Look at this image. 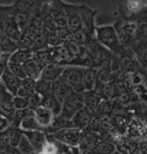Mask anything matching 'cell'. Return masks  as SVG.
<instances>
[{"label": "cell", "mask_w": 147, "mask_h": 154, "mask_svg": "<svg viewBox=\"0 0 147 154\" xmlns=\"http://www.w3.org/2000/svg\"><path fill=\"white\" fill-rule=\"evenodd\" d=\"M82 129L76 127H67L64 129H60L59 131L48 134L51 137H53L56 140L63 142L66 144L74 145V146H79L81 137H82Z\"/></svg>", "instance_id": "obj_1"}, {"label": "cell", "mask_w": 147, "mask_h": 154, "mask_svg": "<svg viewBox=\"0 0 147 154\" xmlns=\"http://www.w3.org/2000/svg\"><path fill=\"white\" fill-rule=\"evenodd\" d=\"M14 112H15V107L13 104L12 96L7 92L6 87L0 83V114L5 116L10 121Z\"/></svg>", "instance_id": "obj_2"}, {"label": "cell", "mask_w": 147, "mask_h": 154, "mask_svg": "<svg viewBox=\"0 0 147 154\" xmlns=\"http://www.w3.org/2000/svg\"><path fill=\"white\" fill-rule=\"evenodd\" d=\"M34 116H35L37 122H38V124L44 131L47 130L51 127L54 121V112L44 106L37 107L35 111H34Z\"/></svg>", "instance_id": "obj_3"}, {"label": "cell", "mask_w": 147, "mask_h": 154, "mask_svg": "<svg viewBox=\"0 0 147 154\" xmlns=\"http://www.w3.org/2000/svg\"><path fill=\"white\" fill-rule=\"evenodd\" d=\"M33 145L36 152L42 150L44 145L47 143V134L44 130H32V131H22Z\"/></svg>", "instance_id": "obj_4"}, {"label": "cell", "mask_w": 147, "mask_h": 154, "mask_svg": "<svg viewBox=\"0 0 147 154\" xmlns=\"http://www.w3.org/2000/svg\"><path fill=\"white\" fill-rule=\"evenodd\" d=\"M100 139L101 137L97 132L91 131V130H87V131L83 132L79 144V147L82 150V154L89 149H91V148H93L100 141Z\"/></svg>", "instance_id": "obj_5"}, {"label": "cell", "mask_w": 147, "mask_h": 154, "mask_svg": "<svg viewBox=\"0 0 147 154\" xmlns=\"http://www.w3.org/2000/svg\"><path fill=\"white\" fill-rule=\"evenodd\" d=\"M116 151V145L111 140H102L95 145L93 148L84 152L83 154H112Z\"/></svg>", "instance_id": "obj_6"}, {"label": "cell", "mask_w": 147, "mask_h": 154, "mask_svg": "<svg viewBox=\"0 0 147 154\" xmlns=\"http://www.w3.org/2000/svg\"><path fill=\"white\" fill-rule=\"evenodd\" d=\"M47 138L51 140L56 145L57 148V152L60 154H82V150L79 146H74V145H70V144H66L63 143V142H60L54 139L53 137H51L50 135L47 134Z\"/></svg>", "instance_id": "obj_7"}, {"label": "cell", "mask_w": 147, "mask_h": 154, "mask_svg": "<svg viewBox=\"0 0 147 154\" xmlns=\"http://www.w3.org/2000/svg\"><path fill=\"white\" fill-rule=\"evenodd\" d=\"M20 129L22 131H32V130H42L40 125L37 122L35 116H34V112H29L25 116L24 119L22 120L21 124H20Z\"/></svg>", "instance_id": "obj_8"}, {"label": "cell", "mask_w": 147, "mask_h": 154, "mask_svg": "<svg viewBox=\"0 0 147 154\" xmlns=\"http://www.w3.org/2000/svg\"><path fill=\"white\" fill-rule=\"evenodd\" d=\"M5 133H6V135H7L10 146L12 148H17L20 139H21V137L23 136L22 130L18 129V127L12 126V127H8L7 129L5 130Z\"/></svg>", "instance_id": "obj_9"}, {"label": "cell", "mask_w": 147, "mask_h": 154, "mask_svg": "<svg viewBox=\"0 0 147 154\" xmlns=\"http://www.w3.org/2000/svg\"><path fill=\"white\" fill-rule=\"evenodd\" d=\"M89 123H90V116L86 112H78L75 118L72 121V126L79 128V129H84V128L88 127Z\"/></svg>", "instance_id": "obj_10"}, {"label": "cell", "mask_w": 147, "mask_h": 154, "mask_svg": "<svg viewBox=\"0 0 147 154\" xmlns=\"http://www.w3.org/2000/svg\"><path fill=\"white\" fill-rule=\"evenodd\" d=\"M17 149L21 154H35L36 150L34 149L33 145L28 140V138L23 134L19 141V144L17 146Z\"/></svg>", "instance_id": "obj_11"}, {"label": "cell", "mask_w": 147, "mask_h": 154, "mask_svg": "<svg viewBox=\"0 0 147 154\" xmlns=\"http://www.w3.org/2000/svg\"><path fill=\"white\" fill-rule=\"evenodd\" d=\"M13 104L15 109L17 110H21V109H26L29 106V100L26 97H21L18 96L17 98L13 99Z\"/></svg>", "instance_id": "obj_12"}, {"label": "cell", "mask_w": 147, "mask_h": 154, "mask_svg": "<svg viewBox=\"0 0 147 154\" xmlns=\"http://www.w3.org/2000/svg\"><path fill=\"white\" fill-rule=\"evenodd\" d=\"M142 0H128L127 7L131 12H137L142 7Z\"/></svg>", "instance_id": "obj_13"}, {"label": "cell", "mask_w": 147, "mask_h": 154, "mask_svg": "<svg viewBox=\"0 0 147 154\" xmlns=\"http://www.w3.org/2000/svg\"><path fill=\"white\" fill-rule=\"evenodd\" d=\"M9 127V120L5 116L0 114V132L5 131Z\"/></svg>", "instance_id": "obj_14"}, {"label": "cell", "mask_w": 147, "mask_h": 154, "mask_svg": "<svg viewBox=\"0 0 147 154\" xmlns=\"http://www.w3.org/2000/svg\"><path fill=\"white\" fill-rule=\"evenodd\" d=\"M140 154H147V141H142L139 143Z\"/></svg>", "instance_id": "obj_15"}, {"label": "cell", "mask_w": 147, "mask_h": 154, "mask_svg": "<svg viewBox=\"0 0 147 154\" xmlns=\"http://www.w3.org/2000/svg\"><path fill=\"white\" fill-rule=\"evenodd\" d=\"M57 154H60V153H57Z\"/></svg>", "instance_id": "obj_16"}, {"label": "cell", "mask_w": 147, "mask_h": 154, "mask_svg": "<svg viewBox=\"0 0 147 154\" xmlns=\"http://www.w3.org/2000/svg\"><path fill=\"white\" fill-rule=\"evenodd\" d=\"M146 1H147V0H146Z\"/></svg>", "instance_id": "obj_17"}]
</instances>
